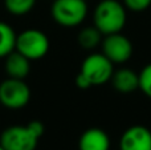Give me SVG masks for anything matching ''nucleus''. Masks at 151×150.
Masks as SVG:
<instances>
[{
	"instance_id": "ddd939ff",
	"label": "nucleus",
	"mask_w": 151,
	"mask_h": 150,
	"mask_svg": "<svg viewBox=\"0 0 151 150\" xmlns=\"http://www.w3.org/2000/svg\"><path fill=\"white\" fill-rule=\"evenodd\" d=\"M104 35L96 28V27H86L78 33V44L81 48L88 50H93L102 43Z\"/></svg>"
},
{
	"instance_id": "f257e3e1",
	"label": "nucleus",
	"mask_w": 151,
	"mask_h": 150,
	"mask_svg": "<svg viewBox=\"0 0 151 150\" xmlns=\"http://www.w3.org/2000/svg\"><path fill=\"white\" fill-rule=\"evenodd\" d=\"M126 8L118 0H101L93 13L94 27L104 36L118 33L126 24Z\"/></svg>"
},
{
	"instance_id": "4468645a",
	"label": "nucleus",
	"mask_w": 151,
	"mask_h": 150,
	"mask_svg": "<svg viewBox=\"0 0 151 150\" xmlns=\"http://www.w3.org/2000/svg\"><path fill=\"white\" fill-rule=\"evenodd\" d=\"M5 9L13 16H24L36 5V0H4Z\"/></svg>"
},
{
	"instance_id": "1a4fd4ad",
	"label": "nucleus",
	"mask_w": 151,
	"mask_h": 150,
	"mask_svg": "<svg viewBox=\"0 0 151 150\" xmlns=\"http://www.w3.org/2000/svg\"><path fill=\"white\" fill-rule=\"evenodd\" d=\"M80 150H109L110 138L105 130L99 128H90L85 130L78 141Z\"/></svg>"
},
{
	"instance_id": "f3484780",
	"label": "nucleus",
	"mask_w": 151,
	"mask_h": 150,
	"mask_svg": "<svg viewBox=\"0 0 151 150\" xmlns=\"http://www.w3.org/2000/svg\"><path fill=\"white\" fill-rule=\"evenodd\" d=\"M76 85H77L80 89H88V88H90V84L88 82V80L80 73H78L77 77H76Z\"/></svg>"
},
{
	"instance_id": "2eb2a0df",
	"label": "nucleus",
	"mask_w": 151,
	"mask_h": 150,
	"mask_svg": "<svg viewBox=\"0 0 151 150\" xmlns=\"http://www.w3.org/2000/svg\"><path fill=\"white\" fill-rule=\"evenodd\" d=\"M139 89L151 98V63L147 64L139 73Z\"/></svg>"
},
{
	"instance_id": "423d86ee",
	"label": "nucleus",
	"mask_w": 151,
	"mask_h": 150,
	"mask_svg": "<svg viewBox=\"0 0 151 150\" xmlns=\"http://www.w3.org/2000/svg\"><path fill=\"white\" fill-rule=\"evenodd\" d=\"M39 140L28 125H12L0 134V145L5 150H36Z\"/></svg>"
},
{
	"instance_id": "39448f33",
	"label": "nucleus",
	"mask_w": 151,
	"mask_h": 150,
	"mask_svg": "<svg viewBox=\"0 0 151 150\" xmlns=\"http://www.w3.org/2000/svg\"><path fill=\"white\" fill-rule=\"evenodd\" d=\"M31 89L24 80L8 77L0 82V104L11 110H19L28 105Z\"/></svg>"
},
{
	"instance_id": "dca6fc26",
	"label": "nucleus",
	"mask_w": 151,
	"mask_h": 150,
	"mask_svg": "<svg viewBox=\"0 0 151 150\" xmlns=\"http://www.w3.org/2000/svg\"><path fill=\"white\" fill-rule=\"evenodd\" d=\"M151 0H123V5L134 12H141L150 7Z\"/></svg>"
},
{
	"instance_id": "a211bd4d",
	"label": "nucleus",
	"mask_w": 151,
	"mask_h": 150,
	"mask_svg": "<svg viewBox=\"0 0 151 150\" xmlns=\"http://www.w3.org/2000/svg\"><path fill=\"white\" fill-rule=\"evenodd\" d=\"M0 150H5V149H4V148H3V146H1V145H0Z\"/></svg>"
},
{
	"instance_id": "f8f14e48",
	"label": "nucleus",
	"mask_w": 151,
	"mask_h": 150,
	"mask_svg": "<svg viewBox=\"0 0 151 150\" xmlns=\"http://www.w3.org/2000/svg\"><path fill=\"white\" fill-rule=\"evenodd\" d=\"M16 32L9 24L0 21V58H5L16 48Z\"/></svg>"
},
{
	"instance_id": "9b49d317",
	"label": "nucleus",
	"mask_w": 151,
	"mask_h": 150,
	"mask_svg": "<svg viewBox=\"0 0 151 150\" xmlns=\"http://www.w3.org/2000/svg\"><path fill=\"white\" fill-rule=\"evenodd\" d=\"M111 82L115 90L121 93H131L139 88V74L133 69L121 68L111 76Z\"/></svg>"
},
{
	"instance_id": "0eeeda50",
	"label": "nucleus",
	"mask_w": 151,
	"mask_h": 150,
	"mask_svg": "<svg viewBox=\"0 0 151 150\" xmlns=\"http://www.w3.org/2000/svg\"><path fill=\"white\" fill-rule=\"evenodd\" d=\"M102 53L113 64H123L133 55V44L121 32L107 35L102 39Z\"/></svg>"
},
{
	"instance_id": "f03ea898",
	"label": "nucleus",
	"mask_w": 151,
	"mask_h": 150,
	"mask_svg": "<svg viewBox=\"0 0 151 150\" xmlns=\"http://www.w3.org/2000/svg\"><path fill=\"white\" fill-rule=\"evenodd\" d=\"M50 13L58 25L73 28L86 19L88 4L86 0H55Z\"/></svg>"
},
{
	"instance_id": "20e7f679",
	"label": "nucleus",
	"mask_w": 151,
	"mask_h": 150,
	"mask_svg": "<svg viewBox=\"0 0 151 150\" xmlns=\"http://www.w3.org/2000/svg\"><path fill=\"white\" fill-rule=\"evenodd\" d=\"M114 73L113 63L104 53H91L82 61L80 74H82L90 87L94 85H104Z\"/></svg>"
},
{
	"instance_id": "7ed1b4c3",
	"label": "nucleus",
	"mask_w": 151,
	"mask_h": 150,
	"mask_svg": "<svg viewBox=\"0 0 151 150\" xmlns=\"http://www.w3.org/2000/svg\"><path fill=\"white\" fill-rule=\"evenodd\" d=\"M19 53L29 60H40L49 50V39L40 29L29 28L16 36V48Z\"/></svg>"
},
{
	"instance_id": "9d476101",
	"label": "nucleus",
	"mask_w": 151,
	"mask_h": 150,
	"mask_svg": "<svg viewBox=\"0 0 151 150\" xmlns=\"http://www.w3.org/2000/svg\"><path fill=\"white\" fill-rule=\"evenodd\" d=\"M5 72L11 79L25 80L31 72V60L13 50L5 57Z\"/></svg>"
},
{
	"instance_id": "6e6552de",
	"label": "nucleus",
	"mask_w": 151,
	"mask_h": 150,
	"mask_svg": "<svg viewBox=\"0 0 151 150\" xmlns=\"http://www.w3.org/2000/svg\"><path fill=\"white\" fill-rule=\"evenodd\" d=\"M121 150H151V132L146 126L134 125L123 132L119 141Z\"/></svg>"
}]
</instances>
